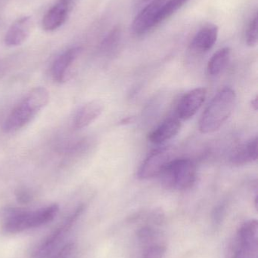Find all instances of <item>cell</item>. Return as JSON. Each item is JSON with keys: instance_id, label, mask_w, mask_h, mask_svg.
Segmentation results:
<instances>
[{"instance_id": "25", "label": "cell", "mask_w": 258, "mask_h": 258, "mask_svg": "<svg viewBox=\"0 0 258 258\" xmlns=\"http://www.w3.org/2000/svg\"><path fill=\"white\" fill-rule=\"evenodd\" d=\"M144 1L148 2V1H151V0H144Z\"/></svg>"}, {"instance_id": "7", "label": "cell", "mask_w": 258, "mask_h": 258, "mask_svg": "<svg viewBox=\"0 0 258 258\" xmlns=\"http://www.w3.org/2000/svg\"><path fill=\"white\" fill-rule=\"evenodd\" d=\"M171 160V151L168 147H161L153 150L139 167L138 178L146 180L159 176Z\"/></svg>"}, {"instance_id": "8", "label": "cell", "mask_w": 258, "mask_h": 258, "mask_svg": "<svg viewBox=\"0 0 258 258\" xmlns=\"http://www.w3.org/2000/svg\"><path fill=\"white\" fill-rule=\"evenodd\" d=\"M207 91L204 88H196L185 94L177 107V118L188 120L193 117L205 101Z\"/></svg>"}, {"instance_id": "15", "label": "cell", "mask_w": 258, "mask_h": 258, "mask_svg": "<svg viewBox=\"0 0 258 258\" xmlns=\"http://www.w3.org/2000/svg\"><path fill=\"white\" fill-rule=\"evenodd\" d=\"M181 122L177 117H169L162 122L148 135V141L154 144H162L172 139L180 132Z\"/></svg>"}, {"instance_id": "2", "label": "cell", "mask_w": 258, "mask_h": 258, "mask_svg": "<svg viewBox=\"0 0 258 258\" xmlns=\"http://www.w3.org/2000/svg\"><path fill=\"white\" fill-rule=\"evenodd\" d=\"M236 100V92L231 88L221 89L203 112L198 126L200 132L209 134L219 130L233 113Z\"/></svg>"}, {"instance_id": "20", "label": "cell", "mask_w": 258, "mask_h": 258, "mask_svg": "<svg viewBox=\"0 0 258 258\" xmlns=\"http://www.w3.org/2000/svg\"><path fill=\"white\" fill-rule=\"evenodd\" d=\"M166 247L162 244H152L144 251L142 258H165Z\"/></svg>"}, {"instance_id": "4", "label": "cell", "mask_w": 258, "mask_h": 258, "mask_svg": "<svg viewBox=\"0 0 258 258\" xmlns=\"http://www.w3.org/2000/svg\"><path fill=\"white\" fill-rule=\"evenodd\" d=\"M159 176L162 184L168 189L187 190L196 181V165L189 159H172Z\"/></svg>"}, {"instance_id": "13", "label": "cell", "mask_w": 258, "mask_h": 258, "mask_svg": "<svg viewBox=\"0 0 258 258\" xmlns=\"http://www.w3.org/2000/svg\"><path fill=\"white\" fill-rule=\"evenodd\" d=\"M219 28L215 24H208L195 35L190 44L191 49L196 52H207L218 40Z\"/></svg>"}, {"instance_id": "9", "label": "cell", "mask_w": 258, "mask_h": 258, "mask_svg": "<svg viewBox=\"0 0 258 258\" xmlns=\"http://www.w3.org/2000/svg\"><path fill=\"white\" fill-rule=\"evenodd\" d=\"M168 0H152L136 17L133 30L136 34H142L156 25V18Z\"/></svg>"}, {"instance_id": "22", "label": "cell", "mask_w": 258, "mask_h": 258, "mask_svg": "<svg viewBox=\"0 0 258 258\" xmlns=\"http://www.w3.org/2000/svg\"><path fill=\"white\" fill-rule=\"evenodd\" d=\"M15 197L18 203L21 204H27L32 200V194L26 188H19L15 191Z\"/></svg>"}, {"instance_id": "19", "label": "cell", "mask_w": 258, "mask_h": 258, "mask_svg": "<svg viewBox=\"0 0 258 258\" xmlns=\"http://www.w3.org/2000/svg\"><path fill=\"white\" fill-rule=\"evenodd\" d=\"M121 30L120 27H116L105 38L101 43V48L104 50H109L118 45L121 38Z\"/></svg>"}, {"instance_id": "3", "label": "cell", "mask_w": 258, "mask_h": 258, "mask_svg": "<svg viewBox=\"0 0 258 258\" xmlns=\"http://www.w3.org/2000/svg\"><path fill=\"white\" fill-rule=\"evenodd\" d=\"M59 212L58 204L50 205L35 211L12 209L8 211L3 231L8 234H17L51 222Z\"/></svg>"}, {"instance_id": "16", "label": "cell", "mask_w": 258, "mask_h": 258, "mask_svg": "<svg viewBox=\"0 0 258 258\" xmlns=\"http://www.w3.org/2000/svg\"><path fill=\"white\" fill-rule=\"evenodd\" d=\"M257 137L238 147L232 153L230 162L233 165H245L257 160L258 156Z\"/></svg>"}, {"instance_id": "17", "label": "cell", "mask_w": 258, "mask_h": 258, "mask_svg": "<svg viewBox=\"0 0 258 258\" xmlns=\"http://www.w3.org/2000/svg\"><path fill=\"white\" fill-rule=\"evenodd\" d=\"M231 52V48L228 47H224L215 52L208 63V74L213 77L221 74L230 61Z\"/></svg>"}, {"instance_id": "1", "label": "cell", "mask_w": 258, "mask_h": 258, "mask_svg": "<svg viewBox=\"0 0 258 258\" xmlns=\"http://www.w3.org/2000/svg\"><path fill=\"white\" fill-rule=\"evenodd\" d=\"M48 101L49 92L45 88H33L5 119L3 132L6 134L15 133L24 128L44 107H46Z\"/></svg>"}, {"instance_id": "10", "label": "cell", "mask_w": 258, "mask_h": 258, "mask_svg": "<svg viewBox=\"0 0 258 258\" xmlns=\"http://www.w3.org/2000/svg\"><path fill=\"white\" fill-rule=\"evenodd\" d=\"M33 29V21L29 16L18 18L9 27L4 38L6 46L16 47L26 42Z\"/></svg>"}, {"instance_id": "11", "label": "cell", "mask_w": 258, "mask_h": 258, "mask_svg": "<svg viewBox=\"0 0 258 258\" xmlns=\"http://www.w3.org/2000/svg\"><path fill=\"white\" fill-rule=\"evenodd\" d=\"M81 51V47L69 48L62 53L55 60L51 67V74L53 80L56 83L62 84L67 81L68 71L76 59L79 57Z\"/></svg>"}, {"instance_id": "5", "label": "cell", "mask_w": 258, "mask_h": 258, "mask_svg": "<svg viewBox=\"0 0 258 258\" xmlns=\"http://www.w3.org/2000/svg\"><path fill=\"white\" fill-rule=\"evenodd\" d=\"M258 248V222L249 220L244 223L230 246L227 258H251L257 256Z\"/></svg>"}, {"instance_id": "21", "label": "cell", "mask_w": 258, "mask_h": 258, "mask_svg": "<svg viewBox=\"0 0 258 258\" xmlns=\"http://www.w3.org/2000/svg\"><path fill=\"white\" fill-rule=\"evenodd\" d=\"M258 22L257 17L256 16L250 23L246 33V43L248 46L254 47L257 45L258 41Z\"/></svg>"}, {"instance_id": "24", "label": "cell", "mask_w": 258, "mask_h": 258, "mask_svg": "<svg viewBox=\"0 0 258 258\" xmlns=\"http://www.w3.org/2000/svg\"><path fill=\"white\" fill-rule=\"evenodd\" d=\"M251 104H252V107H254V110H257L258 107L257 97H256V98L251 101Z\"/></svg>"}, {"instance_id": "6", "label": "cell", "mask_w": 258, "mask_h": 258, "mask_svg": "<svg viewBox=\"0 0 258 258\" xmlns=\"http://www.w3.org/2000/svg\"><path fill=\"white\" fill-rule=\"evenodd\" d=\"M85 210V206L83 204L79 206L66 219L57 227L54 231L51 232L48 237L36 248L33 252V258H45L48 257L51 252L54 251L56 247L65 239L68 232L71 230L76 221L81 216Z\"/></svg>"}, {"instance_id": "12", "label": "cell", "mask_w": 258, "mask_h": 258, "mask_svg": "<svg viewBox=\"0 0 258 258\" xmlns=\"http://www.w3.org/2000/svg\"><path fill=\"white\" fill-rule=\"evenodd\" d=\"M104 110V104L99 100H93L82 106L74 117V128L83 129L96 120Z\"/></svg>"}, {"instance_id": "23", "label": "cell", "mask_w": 258, "mask_h": 258, "mask_svg": "<svg viewBox=\"0 0 258 258\" xmlns=\"http://www.w3.org/2000/svg\"><path fill=\"white\" fill-rule=\"evenodd\" d=\"M74 245L73 243L67 244L65 246L62 248L60 252L54 258H70L73 251H74Z\"/></svg>"}, {"instance_id": "14", "label": "cell", "mask_w": 258, "mask_h": 258, "mask_svg": "<svg viewBox=\"0 0 258 258\" xmlns=\"http://www.w3.org/2000/svg\"><path fill=\"white\" fill-rule=\"evenodd\" d=\"M70 5L59 0V3L49 9L42 18V29L45 31H54L63 25L68 18Z\"/></svg>"}, {"instance_id": "18", "label": "cell", "mask_w": 258, "mask_h": 258, "mask_svg": "<svg viewBox=\"0 0 258 258\" xmlns=\"http://www.w3.org/2000/svg\"><path fill=\"white\" fill-rule=\"evenodd\" d=\"M189 0H168L156 18V24L172 16L179 9H181Z\"/></svg>"}]
</instances>
